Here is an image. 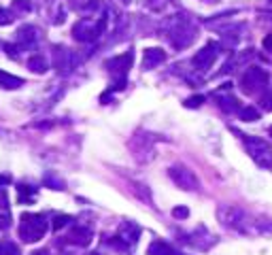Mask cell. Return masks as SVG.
Wrapping results in <instances>:
<instances>
[{
    "mask_svg": "<svg viewBox=\"0 0 272 255\" xmlns=\"http://www.w3.org/2000/svg\"><path fill=\"white\" fill-rule=\"evenodd\" d=\"M73 221L68 217V215H58V217L53 219V230H60V228H64V226H68V223Z\"/></svg>",
    "mask_w": 272,
    "mask_h": 255,
    "instance_id": "cell-20",
    "label": "cell"
},
{
    "mask_svg": "<svg viewBox=\"0 0 272 255\" xmlns=\"http://www.w3.org/2000/svg\"><path fill=\"white\" fill-rule=\"evenodd\" d=\"M264 49H268V51H272V34H268L266 38H264Z\"/></svg>",
    "mask_w": 272,
    "mask_h": 255,
    "instance_id": "cell-26",
    "label": "cell"
},
{
    "mask_svg": "<svg viewBox=\"0 0 272 255\" xmlns=\"http://www.w3.org/2000/svg\"><path fill=\"white\" fill-rule=\"evenodd\" d=\"M19 85H23V79L21 77H15L11 73L0 70V87H4V90H17Z\"/></svg>",
    "mask_w": 272,
    "mask_h": 255,
    "instance_id": "cell-13",
    "label": "cell"
},
{
    "mask_svg": "<svg viewBox=\"0 0 272 255\" xmlns=\"http://www.w3.org/2000/svg\"><path fill=\"white\" fill-rule=\"evenodd\" d=\"M122 2H130V0H122Z\"/></svg>",
    "mask_w": 272,
    "mask_h": 255,
    "instance_id": "cell-29",
    "label": "cell"
},
{
    "mask_svg": "<svg viewBox=\"0 0 272 255\" xmlns=\"http://www.w3.org/2000/svg\"><path fill=\"white\" fill-rule=\"evenodd\" d=\"M107 26V17H100L98 23H96L94 19H79L75 23V28H73V36L77 38V41H81V43H87V41H96L100 34H102V30H105Z\"/></svg>",
    "mask_w": 272,
    "mask_h": 255,
    "instance_id": "cell-4",
    "label": "cell"
},
{
    "mask_svg": "<svg viewBox=\"0 0 272 255\" xmlns=\"http://www.w3.org/2000/svg\"><path fill=\"white\" fill-rule=\"evenodd\" d=\"M164 60H166V53L162 49H157V47H149V49H145V55H142V68L151 70V68H155L157 64H162Z\"/></svg>",
    "mask_w": 272,
    "mask_h": 255,
    "instance_id": "cell-9",
    "label": "cell"
},
{
    "mask_svg": "<svg viewBox=\"0 0 272 255\" xmlns=\"http://www.w3.org/2000/svg\"><path fill=\"white\" fill-rule=\"evenodd\" d=\"M132 60H134V53H132V51H126V53H122V55H117V58L109 60L105 66H107L113 75H119V79H122V81H126V73L130 70Z\"/></svg>",
    "mask_w": 272,
    "mask_h": 255,
    "instance_id": "cell-8",
    "label": "cell"
},
{
    "mask_svg": "<svg viewBox=\"0 0 272 255\" xmlns=\"http://www.w3.org/2000/svg\"><path fill=\"white\" fill-rule=\"evenodd\" d=\"M92 255H98V253H92Z\"/></svg>",
    "mask_w": 272,
    "mask_h": 255,
    "instance_id": "cell-31",
    "label": "cell"
},
{
    "mask_svg": "<svg viewBox=\"0 0 272 255\" xmlns=\"http://www.w3.org/2000/svg\"><path fill=\"white\" fill-rule=\"evenodd\" d=\"M15 9H19V11H30V4L28 2H21V0H15Z\"/></svg>",
    "mask_w": 272,
    "mask_h": 255,
    "instance_id": "cell-24",
    "label": "cell"
},
{
    "mask_svg": "<svg viewBox=\"0 0 272 255\" xmlns=\"http://www.w3.org/2000/svg\"><path fill=\"white\" fill-rule=\"evenodd\" d=\"M241 138L245 142V149L249 153L255 164L260 168H270L272 166V147L268 145L264 138H258V136H249V134H241Z\"/></svg>",
    "mask_w": 272,
    "mask_h": 255,
    "instance_id": "cell-2",
    "label": "cell"
},
{
    "mask_svg": "<svg viewBox=\"0 0 272 255\" xmlns=\"http://www.w3.org/2000/svg\"><path fill=\"white\" fill-rule=\"evenodd\" d=\"M32 255H49V253H47L45 249H41V251H34V253H32Z\"/></svg>",
    "mask_w": 272,
    "mask_h": 255,
    "instance_id": "cell-28",
    "label": "cell"
},
{
    "mask_svg": "<svg viewBox=\"0 0 272 255\" xmlns=\"http://www.w3.org/2000/svg\"><path fill=\"white\" fill-rule=\"evenodd\" d=\"M4 49H6V53H9L11 58H17V47H15V45H4Z\"/></svg>",
    "mask_w": 272,
    "mask_h": 255,
    "instance_id": "cell-25",
    "label": "cell"
},
{
    "mask_svg": "<svg viewBox=\"0 0 272 255\" xmlns=\"http://www.w3.org/2000/svg\"><path fill=\"white\" fill-rule=\"evenodd\" d=\"M219 107L223 111H228V113H232V111H241V107H238L236 98H232V96H219Z\"/></svg>",
    "mask_w": 272,
    "mask_h": 255,
    "instance_id": "cell-16",
    "label": "cell"
},
{
    "mask_svg": "<svg viewBox=\"0 0 272 255\" xmlns=\"http://www.w3.org/2000/svg\"><path fill=\"white\" fill-rule=\"evenodd\" d=\"M270 134H272V128H270Z\"/></svg>",
    "mask_w": 272,
    "mask_h": 255,
    "instance_id": "cell-30",
    "label": "cell"
},
{
    "mask_svg": "<svg viewBox=\"0 0 272 255\" xmlns=\"http://www.w3.org/2000/svg\"><path fill=\"white\" fill-rule=\"evenodd\" d=\"M138 236H140V228L132 221H126L124 226L119 228V241H124L128 245H134L136 241H138Z\"/></svg>",
    "mask_w": 272,
    "mask_h": 255,
    "instance_id": "cell-10",
    "label": "cell"
},
{
    "mask_svg": "<svg viewBox=\"0 0 272 255\" xmlns=\"http://www.w3.org/2000/svg\"><path fill=\"white\" fill-rule=\"evenodd\" d=\"M168 174H170V179L185 191H194V189L200 187L198 177L189 168H185V166H172V168L168 170Z\"/></svg>",
    "mask_w": 272,
    "mask_h": 255,
    "instance_id": "cell-5",
    "label": "cell"
},
{
    "mask_svg": "<svg viewBox=\"0 0 272 255\" xmlns=\"http://www.w3.org/2000/svg\"><path fill=\"white\" fill-rule=\"evenodd\" d=\"M9 183H11L9 177H0V185H9Z\"/></svg>",
    "mask_w": 272,
    "mask_h": 255,
    "instance_id": "cell-27",
    "label": "cell"
},
{
    "mask_svg": "<svg viewBox=\"0 0 272 255\" xmlns=\"http://www.w3.org/2000/svg\"><path fill=\"white\" fill-rule=\"evenodd\" d=\"M13 19H15L13 13L9 9H4V6H0V26H9Z\"/></svg>",
    "mask_w": 272,
    "mask_h": 255,
    "instance_id": "cell-19",
    "label": "cell"
},
{
    "mask_svg": "<svg viewBox=\"0 0 272 255\" xmlns=\"http://www.w3.org/2000/svg\"><path fill=\"white\" fill-rule=\"evenodd\" d=\"M204 102V98L202 96H194V98H189L187 102H185V107H191V109H196V107H200Z\"/></svg>",
    "mask_w": 272,
    "mask_h": 255,
    "instance_id": "cell-22",
    "label": "cell"
},
{
    "mask_svg": "<svg viewBox=\"0 0 272 255\" xmlns=\"http://www.w3.org/2000/svg\"><path fill=\"white\" fill-rule=\"evenodd\" d=\"M0 255H19L17 245H13V243H2V245H0Z\"/></svg>",
    "mask_w": 272,
    "mask_h": 255,
    "instance_id": "cell-18",
    "label": "cell"
},
{
    "mask_svg": "<svg viewBox=\"0 0 272 255\" xmlns=\"http://www.w3.org/2000/svg\"><path fill=\"white\" fill-rule=\"evenodd\" d=\"M172 215H174V217H179V219H185L187 215H189V211L185 209V206H177V209L172 211Z\"/></svg>",
    "mask_w": 272,
    "mask_h": 255,
    "instance_id": "cell-23",
    "label": "cell"
},
{
    "mask_svg": "<svg viewBox=\"0 0 272 255\" xmlns=\"http://www.w3.org/2000/svg\"><path fill=\"white\" fill-rule=\"evenodd\" d=\"M238 113H241L243 122H255V119H260V111L253 109V107H243Z\"/></svg>",
    "mask_w": 272,
    "mask_h": 255,
    "instance_id": "cell-17",
    "label": "cell"
},
{
    "mask_svg": "<svg viewBox=\"0 0 272 255\" xmlns=\"http://www.w3.org/2000/svg\"><path fill=\"white\" fill-rule=\"evenodd\" d=\"M28 68L32 70V73H38V75H43L45 70L49 68V64H47L45 55H32V58L28 60Z\"/></svg>",
    "mask_w": 272,
    "mask_h": 255,
    "instance_id": "cell-14",
    "label": "cell"
},
{
    "mask_svg": "<svg viewBox=\"0 0 272 255\" xmlns=\"http://www.w3.org/2000/svg\"><path fill=\"white\" fill-rule=\"evenodd\" d=\"M68 243L79 245V247L90 245V243H92V230H90V228H83V226L73 228V232L68 234Z\"/></svg>",
    "mask_w": 272,
    "mask_h": 255,
    "instance_id": "cell-11",
    "label": "cell"
},
{
    "mask_svg": "<svg viewBox=\"0 0 272 255\" xmlns=\"http://www.w3.org/2000/svg\"><path fill=\"white\" fill-rule=\"evenodd\" d=\"M168 32H170V41L174 47H187L194 41V26L185 15H174V17L168 21Z\"/></svg>",
    "mask_w": 272,
    "mask_h": 255,
    "instance_id": "cell-3",
    "label": "cell"
},
{
    "mask_svg": "<svg viewBox=\"0 0 272 255\" xmlns=\"http://www.w3.org/2000/svg\"><path fill=\"white\" fill-rule=\"evenodd\" d=\"M262 85H266V73L262 68H249L247 73L241 77V87L245 94H255Z\"/></svg>",
    "mask_w": 272,
    "mask_h": 255,
    "instance_id": "cell-6",
    "label": "cell"
},
{
    "mask_svg": "<svg viewBox=\"0 0 272 255\" xmlns=\"http://www.w3.org/2000/svg\"><path fill=\"white\" fill-rule=\"evenodd\" d=\"M217 53H219V47H217V43H209L206 47H202L196 55H194V66L198 68V70H206V68H211L213 66V62H215V58H217Z\"/></svg>",
    "mask_w": 272,
    "mask_h": 255,
    "instance_id": "cell-7",
    "label": "cell"
},
{
    "mask_svg": "<svg viewBox=\"0 0 272 255\" xmlns=\"http://www.w3.org/2000/svg\"><path fill=\"white\" fill-rule=\"evenodd\" d=\"M17 43L21 45V47H26V45H32L36 41V28L34 26H21L19 30H17Z\"/></svg>",
    "mask_w": 272,
    "mask_h": 255,
    "instance_id": "cell-12",
    "label": "cell"
},
{
    "mask_svg": "<svg viewBox=\"0 0 272 255\" xmlns=\"http://www.w3.org/2000/svg\"><path fill=\"white\" fill-rule=\"evenodd\" d=\"M47 232V217L38 213H23L19 223V238L26 243L41 241Z\"/></svg>",
    "mask_w": 272,
    "mask_h": 255,
    "instance_id": "cell-1",
    "label": "cell"
},
{
    "mask_svg": "<svg viewBox=\"0 0 272 255\" xmlns=\"http://www.w3.org/2000/svg\"><path fill=\"white\" fill-rule=\"evenodd\" d=\"M9 223H11V215L9 213H0V230H6L9 228Z\"/></svg>",
    "mask_w": 272,
    "mask_h": 255,
    "instance_id": "cell-21",
    "label": "cell"
},
{
    "mask_svg": "<svg viewBox=\"0 0 272 255\" xmlns=\"http://www.w3.org/2000/svg\"><path fill=\"white\" fill-rule=\"evenodd\" d=\"M147 255H177L174 253L170 247H168L166 243H162V241H155V243H151V247H149V251H147Z\"/></svg>",
    "mask_w": 272,
    "mask_h": 255,
    "instance_id": "cell-15",
    "label": "cell"
}]
</instances>
